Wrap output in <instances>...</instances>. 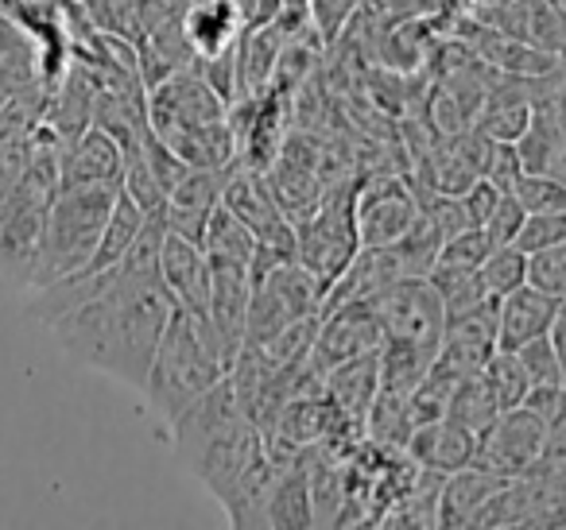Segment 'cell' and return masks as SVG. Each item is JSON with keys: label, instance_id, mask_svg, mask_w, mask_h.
I'll return each mask as SVG.
<instances>
[{"label": "cell", "instance_id": "obj_19", "mask_svg": "<svg viewBox=\"0 0 566 530\" xmlns=\"http://www.w3.org/2000/svg\"><path fill=\"white\" fill-rule=\"evenodd\" d=\"M501 476L485 473L478 465H465L458 473L442 476V488H439V527H478L481 511L489 507V499L501 491Z\"/></svg>", "mask_w": 566, "mask_h": 530}, {"label": "cell", "instance_id": "obj_11", "mask_svg": "<svg viewBox=\"0 0 566 530\" xmlns=\"http://www.w3.org/2000/svg\"><path fill=\"white\" fill-rule=\"evenodd\" d=\"M159 279H164L175 306H182L190 314H206V303H210V259H206L198 241L179 233H164V244H159Z\"/></svg>", "mask_w": 566, "mask_h": 530}, {"label": "cell", "instance_id": "obj_31", "mask_svg": "<svg viewBox=\"0 0 566 530\" xmlns=\"http://www.w3.org/2000/svg\"><path fill=\"white\" fill-rule=\"evenodd\" d=\"M512 194L524 205V213H563L566 210V182L551 179V174L524 171V179L516 182Z\"/></svg>", "mask_w": 566, "mask_h": 530}, {"label": "cell", "instance_id": "obj_30", "mask_svg": "<svg viewBox=\"0 0 566 530\" xmlns=\"http://www.w3.org/2000/svg\"><path fill=\"white\" fill-rule=\"evenodd\" d=\"M527 283L551 298L566 295V241L539 252H527Z\"/></svg>", "mask_w": 566, "mask_h": 530}, {"label": "cell", "instance_id": "obj_20", "mask_svg": "<svg viewBox=\"0 0 566 530\" xmlns=\"http://www.w3.org/2000/svg\"><path fill=\"white\" fill-rule=\"evenodd\" d=\"M380 360V388L408 395L423 383V375L439 360V341H416V337H385L377 349Z\"/></svg>", "mask_w": 566, "mask_h": 530}, {"label": "cell", "instance_id": "obj_37", "mask_svg": "<svg viewBox=\"0 0 566 530\" xmlns=\"http://www.w3.org/2000/svg\"><path fill=\"white\" fill-rule=\"evenodd\" d=\"M458 198H462L470 225H473V229H481V225L489 221V213L496 210V202H501V190H496L489 179H478V182H470V187H465Z\"/></svg>", "mask_w": 566, "mask_h": 530}, {"label": "cell", "instance_id": "obj_34", "mask_svg": "<svg viewBox=\"0 0 566 530\" xmlns=\"http://www.w3.org/2000/svg\"><path fill=\"white\" fill-rule=\"evenodd\" d=\"M481 179L493 182V187L501 190V194H512V190H516V182L524 179V163H520L516 140H493Z\"/></svg>", "mask_w": 566, "mask_h": 530}, {"label": "cell", "instance_id": "obj_5", "mask_svg": "<svg viewBox=\"0 0 566 530\" xmlns=\"http://www.w3.org/2000/svg\"><path fill=\"white\" fill-rule=\"evenodd\" d=\"M326 287L300 264V259H283L260 272L252 279L249 318H244V344H260L280 337L283 329L300 326L307 318H318L323 310Z\"/></svg>", "mask_w": 566, "mask_h": 530}, {"label": "cell", "instance_id": "obj_41", "mask_svg": "<svg viewBox=\"0 0 566 530\" xmlns=\"http://www.w3.org/2000/svg\"><path fill=\"white\" fill-rule=\"evenodd\" d=\"M442 4H447V0H442Z\"/></svg>", "mask_w": 566, "mask_h": 530}, {"label": "cell", "instance_id": "obj_3", "mask_svg": "<svg viewBox=\"0 0 566 530\" xmlns=\"http://www.w3.org/2000/svg\"><path fill=\"white\" fill-rule=\"evenodd\" d=\"M117 194H120V187H109V182L55 190V198H51V205H48V218H43L32 287H48V283L66 279V275L82 272V267L90 264Z\"/></svg>", "mask_w": 566, "mask_h": 530}, {"label": "cell", "instance_id": "obj_29", "mask_svg": "<svg viewBox=\"0 0 566 530\" xmlns=\"http://www.w3.org/2000/svg\"><path fill=\"white\" fill-rule=\"evenodd\" d=\"M512 352H516L520 364H524V375L532 388H555V383H563V368H558V352H555L551 333L532 337V341H524Z\"/></svg>", "mask_w": 566, "mask_h": 530}, {"label": "cell", "instance_id": "obj_13", "mask_svg": "<svg viewBox=\"0 0 566 530\" xmlns=\"http://www.w3.org/2000/svg\"><path fill=\"white\" fill-rule=\"evenodd\" d=\"M120 174H125V148L105 128L86 125L74 140L63 144L59 187H90V182L120 187Z\"/></svg>", "mask_w": 566, "mask_h": 530}, {"label": "cell", "instance_id": "obj_27", "mask_svg": "<svg viewBox=\"0 0 566 530\" xmlns=\"http://www.w3.org/2000/svg\"><path fill=\"white\" fill-rule=\"evenodd\" d=\"M489 252H493V244H489L485 229H465V233L439 244V256H434L431 272H478Z\"/></svg>", "mask_w": 566, "mask_h": 530}, {"label": "cell", "instance_id": "obj_17", "mask_svg": "<svg viewBox=\"0 0 566 530\" xmlns=\"http://www.w3.org/2000/svg\"><path fill=\"white\" fill-rule=\"evenodd\" d=\"M307 453H300V457H292V460H283V465H275L272 488H268L264 511H260V527H272V530L315 527V515H311Z\"/></svg>", "mask_w": 566, "mask_h": 530}, {"label": "cell", "instance_id": "obj_8", "mask_svg": "<svg viewBox=\"0 0 566 530\" xmlns=\"http://www.w3.org/2000/svg\"><path fill=\"white\" fill-rule=\"evenodd\" d=\"M543 442H547V422L527 411V406H512V411L496 414L478 434L473 465L501 476V480H512V476H524L539 460Z\"/></svg>", "mask_w": 566, "mask_h": 530}, {"label": "cell", "instance_id": "obj_12", "mask_svg": "<svg viewBox=\"0 0 566 530\" xmlns=\"http://www.w3.org/2000/svg\"><path fill=\"white\" fill-rule=\"evenodd\" d=\"M496 349H501L496 344V298H489L478 310L447 321L439 341V364L450 368L454 375H473L485 368V360Z\"/></svg>", "mask_w": 566, "mask_h": 530}, {"label": "cell", "instance_id": "obj_28", "mask_svg": "<svg viewBox=\"0 0 566 530\" xmlns=\"http://www.w3.org/2000/svg\"><path fill=\"white\" fill-rule=\"evenodd\" d=\"M86 17L117 40H140V0H82Z\"/></svg>", "mask_w": 566, "mask_h": 530}, {"label": "cell", "instance_id": "obj_35", "mask_svg": "<svg viewBox=\"0 0 566 530\" xmlns=\"http://www.w3.org/2000/svg\"><path fill=\"white\" fill-rule=\"evenodd\" d=\"M520 221H524V205L516 202V194H501L496 210L489 213V221L481 229H485L489 244H493V248H501V244H512V236H516Z\"/></svg>", "mask_w": 566, "mask_h": 530}, {"label": "cell", "instance_id": "obj_38", "mask_svg": "<svg viewBox=\"0 0 566 530\" xmlns=\"http://www.w3.org/2000/svg\"><path fill=\"white\" fill-rule=\"evenodd\" d=\"M551 341H555L558 368H563V388H566V318H555V326H551Z\"/></svg>", "mask_w": 566, "mask_h": 530}, {"label": "cell", "instance_id": "obj_10", "mask_svg": "<svg viewBox=\"0 0 566 530\" xmlns=\"http://www.w3.org/2000/svg\"><path fill=\"white\" fill-rule=\"evenodd\" d=\"M226 171H210V167H190L164 198V210L156 213L164 221L167 233H179V236H190V241L202 244V233H206V221L210 213L221 205V190H226Z\"/></svg>", "mask_w": 566, "mask_h": 530}, {"label": "cell", "instance_id": "obj_25", "mask_svg": "<svg viewBox=\"0 0 566 530\" xmlns=\"http://www.w3.org/2000/svg\"><path fill=\"white\" fill-rule=\"evenodd\" d=\"M481 380L489 383V391H493L496 406L501 411H512V406L524 403L527 395V375H524V364H520V357L512 349H496L493 357L485 360V368H481Z\"/></svg>", "mask_w": 566, "mask_h": 530}, {"label": "cell", "instance_id": "obj_33", "mask_svg": "<svg viewBox=\"0 0 566 530\" xmlns=\"http://www.w3.org/2000/svg\"><path fill=\"white\" fill-rule=\"evenodd\" d=\"M563 241H566V210L563 213H524L516 236H512V244H516L520 252H539Z\"/></svg>", "mask_w": 566, "mask_h": 530}, {"label": "cell", "instance_id": "obj_22", "mask_svg": "<svg viewBox=\"0 0 566 530\" xmlns=\"http://www.w3.org/2000/svg\"><path fill=\"white\" fill-rule=\"evenodd\" d=\"M256 236H252V229L244 225L241 218H237L233 210H226V205H218V210L210 213V221H206V233H202V252L206 259H226V264H244L252 267V259H256Z\"/></svg>", "mask_w": 566, "mask_h": 530}, {"label": "cell", "instance_id": "obj_2", "mask_svg": "<svg viewBox=\"0 0 566 530\" xmlns=\"http://www.w3.org/2000/svg\"><path fill=\"white\" fill-rule=\"evenodd\" d=\"M229 368H233V360L221 349L210 318L175 306L140 395L151 406V414L167 426L182 406L195 403L218 380H226Z\"/></svg>", "mask_w": 566, "mask_h": 530}, {"label": "cell", "instance_id": "obj_26", "mask_svg": "<svg viewBox=\"0 0 566 530\" xmlns=\"http://www.w3.org/2000/svg\"><path fill=\"white\" fill-rule=\"evenodd\" d=\"M478 275H481V283H485L489 298L512 295V290L527 283V252H520L516 244H501V248H493L481 259Z\"/></svg>", "mask_w": 566, "mask_h": 530}, {"label": "cell", "instance_id": "obj_24", "mask_svg": "<svg viewBox=\"0 0 566 530\" xmlns=\"http://www.w3.org/2000/svg\"><path fill=\"white\" fill-rule=\"evenodd\" d=\"M496 414H501V406H496L489 383L481 380V372L462 375V380H458V388H454V395H450V403H447V418L462 422L465 430L481 434V430H485Z\"/></svg>", "mask_w": 566, "mask_h": 530}, {"label": "cell", "instance_id": "obj_32", "mask_svg": "<svg viewBox=\"0 0 566 530\" xmlns=\"http://www.w3.org/2000/svg\"><path fill=\"white\" fill-rule=\"evenodd\" d=\"M365 4L369 0H307V17L315 24V32L323 35V43H334L342 40V32L354 24Z\"/></svg>", "mask_w": 566, "mask_h": 530}, {"label": "cell", "instance_id": "obj_36", "mask_svg": "<svg viewBox=\"0 0 566 530\" xmlns=\"http://www.w3.org/2000/svg\"><path fill=\"white\" fill-rule=\"evenodd\" d=\"M520 406H527L532 414H539V418L547 422V430H555L566 422V388L563 383H555V388H527V395Z\"/></svg>", "mask_w": 566, "mask_h": 530}, {"label": "cell", "instance_id": "obj_9", "mask_svg": "<svg viewBox=\"0 0 566 530\" xmlns=\"http://www.w3.org/2000/svg\"><path fill=\"white\" fill-rule=\"evenodd\" d=\"M377 314L385 337H416V341H442V329H447V310H442V298L434 290V283L427 275H411V279L392 283L388 290H380Z\"/></svg>", "mask_w": 566, "mask_h": 530}, {"label": "cell", "instance_id": "obj_39", "mask_svg": "<svg viewBox=\"0 0 566 530\" xmlns=\"http://www.w3.org/2000/svg\"><path fill=\"white\" fill-rule=\"evenodd\" d=\"M9 97H12V86L4 78H0V109H4V105H9Z\"/></svg>", "mask_w": 566, "mask_h": 530}, {"label": "cell", "instance_id": "obj_18", "mask_svg": "<svg viewBox=\"0 0 566 530\" xmlns=\"http://www.w3.org/2000/svg\"><path fill=\"white\" fill-rule=\"evenodd\" d=\"M555 318H558V298L543 295L532 283H524L512 295L496 298V344L501 349H520L532 337L551 333Z\"/></svg>", "mask_w": 566, "mask_h": 530}, {"label": "cell", "instance_id": "obj_16", "mask_svg": "<svg viewBox=\"0 0 566 530\" xmlns=\"http://www.w3.org/2000/svg\"><path fill=\"white\" fill-rule=\"evenodd\" d=\"M403 453H408L419 468H427V473L450 476V473H458V468L473 465L478 434L465 430L462 422H454V418H434L411 430L408 449Z\"/></svg>", "mask_w": 566, "mask_h": 530}, {"label": "cell", "instance_id": "obj_40", "mask_svg": "<svg viewBox=\"0 0 566 530\" xmlns=\"http://www.w3.org/2000/svg\"><path fill=\"white\" fill-rule=\"evenodd\" d=\"M551 4H555V9H558V12H563V17H566V0H551Z\"/></svg>", "mask_w": 566, "mask_h": 530}, {"label": "cell", "instance_id": "obj_6", "mask_svg": "<svg viewBox=\"0 0 566 530\" xmlns=\"http://www.w3.org/2000/svg\"><path fill=\"white\" fill-rule=\"evenodd\" d=\"M385 344V326L373 298H346L318 310L315 341H311V368L318 375L331 372L342 360L365 357Z\"/></svg>", "mask_w": 566, "mask_h": 530}, {"label": "cell", "instance_id": "obj_7", "mask_svg": "<svg viewBox=\"0 0 566 530\" xmlns=\"http://www.w3.org/2000/svg\"><path fill=\"white\" fill-rule=\"evenodd\" d=\"M419 221V194L400 174L357 179V236L361 248L400 244Z\"/></svg>", "mask_w": 566, "mask_h": 530}, {"label": "cell", "instance_id": "obj_23", "mask_svg": "<svg viewBox=\"0 0 566 530\" xmlns=\"http://www.w3.org/2000/svg\"><path fill=\"white\" fill-rule=\"evenodd\" d=\"M416 430L411 422V403L408 395H396V391H377L369 406V418H365V442L385 445V449H408V437Z\"/></svg>", "mask_w": 566, "mask_h": 530}, {"label": "cell", "instance_id": "obj_21", "mask_svg": "<svg viewBox=\"0 0 566 530\" xmlns=\"http://www.w3.org/2000/svg\"><path fill=\"white\" fill-rule=\"evenodd\" d=\"M148 221V213L140 210V205L133 202V198L120 190L117 202H113V213L109 221H105V233L102 241H97L94 256H90V264L82 267V275H97V272H109L113 264H120V256L128 252V244L136 241V233H140V225Z\"/></svg>", "mask_w": 566, "mask_h": 530}, {"label": "cell", "instance_id": "obj_15", "mask_svg": "<svg viewBox=\"0 0 566 530\" xmlns=\"http://www.w3.org/2000/svg\"><path fill=\"white\" fill-rule=\"evenodd\" d=\"M241 32V0H187V9H182V35H187V47L195 51V63L233 51Z\"/></svg>", "mask_w": 566, "mask_h": 530}, {"label": "cell", "instance_id": "obj_4", "mask_svg": "<svg viewBox=\"0 0 566 530\" xmlns=\"http://www.w3.org/2000/svg\"><path fill=\"white\" fill-rule=\"evenodd\" d=\"M357 252H361V236H357V179H342L318 198L315 210H307L295 221V259L331 290L338 283V275L354 264Z\"/></svg>", "mask_w": 566, "mask_h": 530}, {"label": "cell", "instance_id": "obj_14", "mask_svg": "<svg viewBox=\"0 0 566 530\" xmlns=\"http://www.w3.org/2000/svg\"><path fill=\"white\" fill-rule=\"evenodd\" d=\"M380 391V360L377 352H365V357L342 360L331 372H323V399L334 406L342 422L357 434H365V418H369V406Z\"/></svg>", "mask_w": 566, "mask_h": 530}, {"label": "cell", "instance_id": "obj_1", "mask_svg": "<svg viewBox=\"0 0 566 530\" xmlns=\"http://www.w3.org/2000/svg\"><path fill=\"white\" fill-rule=\"evenodd\" d=\"M164 233V221L148 213L136 241L128 244L120 264L109 267L102 287L48 326L59 349L74 364L109 375L133 391H144V383H148L159 337H164L167 318L175 310L171 295L159 279Z\"/></svg>", "mask_w": 566, "mask_h": 530}]
</instances>
